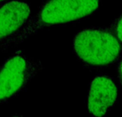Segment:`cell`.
Instances as JSON below:
<instances>
[{"label": "cell", "instance_id": "cell-6", "mask_svg": "<svg viewBox=\"0 0 122 117\" xmlns=\"http://www.w3.org/2000/svg\"><path fill=\"white\" fill-rule=\"evenodd\" d=\"M110 30L121 43V44H122V14L113 21L110 27Z\"/></svg>", "mask_w": 122, "mask_h": 117}, {"label": "cell", "instance_id": "cell-4", "mask_svg": "<svg viewBox=\"0 0 122 117\" xmlns=\"http://www.w3.org/2000/svg\"><path fill=\"white\" fill-rule=\"evenodd\" d=\"M118 90L109 75H98L91 83L88 96V110L95 117H104L116 103Z\"/></svg>", "mask_w": 122, "mask_h": 117}, {"label": "cell", "instance_id": "cell-2", "mask_svg": "<svg viewBox=\"0 0 122 117\" xmlns=\"http://www.w3.org/2000/svg\"><path fill=\"white\" fill-rule=\"evenodd\" d=\"M73 47L78 59L86 67L102 69L112 65L121 57L122 46L110 29L94 27L80 31Z\"/></svg>", "mask_w": 122, "mask_h": 117}, {"label": "cell", "instance_id": "cell-3", "mask_svg": "<svg viewBox=\"0 0 122 117\" xmlns=\"http://www.w3.org/2000/svg\"><path fill=\"white\" fill-rule=\"evenodd\" d=\"M42 63L17 51L0 66V104L17 96L42 70Z\"/></svg>", "mask_w": 122, "mask_h": 117}, {"label": "cell", "instance_id": "cell-7", "mask_svg": "<svg viewBox=\"0 0 122 117\" xmlns=\"http://www.w3.org/2000/svg\"><path fill=\"white\" fill-rule=\"evenodd\" d=\"M116 75L117 79L118 81V84L122 88V59H120L119 62L117 63V68H116Z\"/></svg>", "mask_w": 122, "mask_h": 117}, {"label": "cell", "instance_id": "cell-1", "mask_svg": "<svg viewBox=\"0 0 122 117\" xmlns=\"http://www.w3.org/2000/svg\"><path fill=\"white\" fill-rule=\"evenodd\" d=\"M100 0H46L36 15L27 20L15 35L0 43V50L21 44L30 36L44 28L75 22L93 14Z\"/></svg>", "mask_w": 122, "mask_h": 117}, {"label": "cell", "instance_id": "cell-5", "mask_svg": "<svg viewBox=\"0 0 122 117\" xmlns=\"http://www.w3.org/2000/svg\"><path fill=\"white\" fill-rule=\"evenodd\" d=\"M30 16L28 3L10 1L0 6V43L18 32Z\"/></svg>", "mask_w": 122, "mask_h": 117}, {"label": "cell", "instance_id": "cell-8", "mask_svg": "<svg viewBox=\"0 0 122 117\" xmlns=\"http://www.w3.org/2000/svg\"><path fill=\"white\" fill-rule=\"evenodd\" d=\"M10 117H23L21 115H14V116H11Z\"/></svg>", "mask_w": 122, "mask_h": 117}, {"label": "cell", "instance_id": "cell-9", "mask_svg": "<svg viewBox=\"0 0 122 117\" xmlns=\"http://www.w3.org/2000/svg\"><path fill=\"white\" fill-rule=\"evenodd\" d=\"M5 1H6V0H0V3H3V2H5Z\"/></svg>", "mask_w": 122, "mask_h": 117}]
</instances>
